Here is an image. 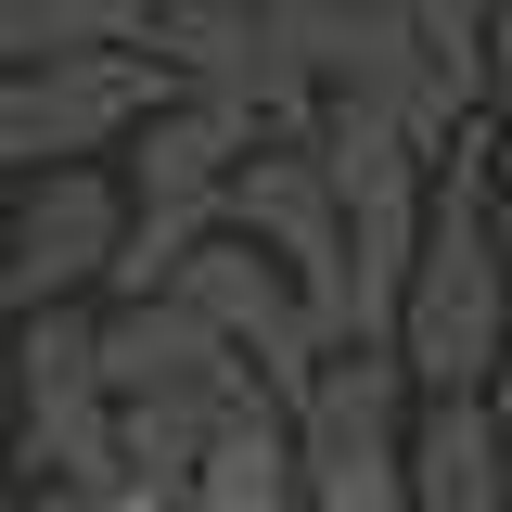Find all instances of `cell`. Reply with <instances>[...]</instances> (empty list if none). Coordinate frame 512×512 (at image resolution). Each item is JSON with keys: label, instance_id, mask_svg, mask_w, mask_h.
<instances>
[{"label": "cell", "instance_id": "obj_1", "mask_svg": "<svg viewBox=\"0 0 512 512\" xmlns=\"http://www.w3.org/2000/svg\"><path fill=\"white\" fill-rule=\"evenodd\" d=\"M512 333V295H500V180H487V141L474 116L448 128L436 180H423V231H410V269H397V308H384V346L410 397H448V384H487Z\"/></svg>", "mask_w": 512, "mask_h": 512}, {"label": "cell", "instance_id": "obj_2", "mask_svg": "<svg viewBox=\"0 0 512 512\" xmlns=\"http://www.w3.org/2000/svg\"><path fill=\"white\" fill-rule=\"evenodd\" d=\"M103 397H116V461L167 487L192 448L218 436L244 397H269V384L231 359V333L205 308H180V295H103Z\"/></svg>", "mask_w": 512, "mask_h": 512}, {"label": "cell", "instance_id": "obj_3", "mask_svg": "<svg viewBox=\"0 0 512 512\" xmlns=\"http://www.w3.org/2000/svg\"><path fill=\"white\" fill-rule=\"evenodd\" d=\"M141 52H154L167 90H205L256 128H308V103H320L308 64L269 26V0H141Z\"/></svg>", "mask_w": 512, "mask_h": 512}, {"label": "cell", "instance_id": "obj_4", "mask_svg": "<svg viewBox=\"0 0 512 512\" xmlns=\"http://www.w3.org/2000/svg\"><path fill=\"white\" fill-rule=\"evenodd\" d=\"M218 218L244 231L256 256H282V282L320 308V333L346 346V231H333V180H320L308 128H256L218 180Z\"/></svg>", "mask_w": 512, "mask_h": 512}, {"label": "cell", "instance_id": "obj_5", "mask_svg": "<svg viewBox=\"0 0 512 512\" xmlns=\"http://www.w3.org/2000/svg\"><path fill=\"white\" fill-rule=\"evenodd\" d=\"M167 77L141 39H103V52H52V64H0V180L26 167H64V154H116V128L154 103Z\"/></svg>", "mask_w": 512, "mask_h": 512}, {"label": "cell", "instance_id": "obj_6", "mask_svg": "<svg viewBox=\"0 0 512 512\" xmlns=\"http://www.w3.org/2000/svg\"><path fill=\"white\" fill-rule=\"evenodd\" d=\"M128 231V192L103 154H64L26 167V192H0V308H39V295H103V256Z\"/></svg>", "mask_w": 512, "mask_h": 512}, {"label": "cell", "instance_id": "obj_7", "mask_svg": "<svg viewBox=\"0 0 512 512\" xmlns=\"http://www.w3.org/2000/svg\"><path fill=\"white\" fill-rule=\"evenodd\" d=\"M167 295L218 320V333H231V359H244L269 397H295V384H308V359L333 346V333H320V308L295 295V282H282V256H256L231 218H218V231H205V244L167 269Z\"/></svg>", "mask_w": 512, "mask_h": 512}, {"label": "cell", "instance_id": "obj_8", "mask_svg": "<svg viewBox=\"0 0 512 512\" xmlns=\"http://www.w3.org/2000/svg\"><path fill=\"white\" fill-rule=\"evenodd\" d=\"M397 474H410V512H512V500H500V436H487L474 384L410 397V423H397Z\"/></svg>", "mask_w": 512, "mask_h": 512}, {"label": "cell", "instance_id": "obj_9", "mask_svg": "<svg viewBox=\"0 0 512 512\" xmlns=\"http://www.w3.org/2000/svg\"><path fill=\"white\" fill-rule=\"evenodd\" d=\"M180 512H295V436H282V397H244L218 436L167 474Z\"/></svg>", "mask_w": 512, "mask_h": 512}, {"label": "cell", "instance_id": "obj_10", "mask_svg": "<svg viewBox=\"0 0 512 512\" xmlns=\"http://www.w3.org/2000/svg\"><path fill=\"white\" fill-rule=\"evenodd\" d=\"M103 39H141V0H0V64L103 52Z\"/></svg>", "mask_w": 512, "mask_h": 512}, {"label": "cell", "instance_id": "obj_11", "mask_svg": "<svg viewBox=\"0 0 512 512\" xmlns=\"http://www.w3.org/2000/svg\"><path fill=\"white\" fill-rule=\"evenodd\" d=\"M397 13H410V39L436 52V77L461 90V103H474V52H487V0H397Z\"/></svg>", "mask_w": 512, "mask_h": 512}, {"label": "cell", "instance_id": "obj_12", "mask_svg": "<svg viewBox=\"0 0 512 512\" xmlns=\"http://www.w3.org/2000/svg\"><path fill=\"white\" fill-rule=\"evenodd\" d=\"M474 410L500 436V500H512V333H500V359H487V384H474Z\"/></svg>", "mask_w": 512, "mask_h": 512}, {"label": "cell", "instance_id": "obj_13", "mask_svg": "<svg viewBox=\"0 0 512 512\" xmlns=\"http://www.w3.org/2000/svg\"><path fill=\"white\" fill-rule=\"evenodd\" d=\"M90 512H180V500H167L154 474H116V487H103V500H90Z\"/></svg>", "mask_w": 512, "mask_h": 512}, {"label": "cell", "instance_id": "obj_14", "mask_svg": "<svg viewBox=\"0 0 512 512\" xmlns=\"http://www.w3.org/2000/svg\"><path fill=\"white\" fill-rule=\"evenodd\" d=\"M0 512H64V500H39V487H13V474H0Z\"/></svg>", "mask_w": 512, "mask_h": 512}, {"label": "cell", "instance_id": "obj_15", "mask_svg": "<svg viewBox=\"0 0 512 512\" xmlns=\"http://www.w3.org/2000/svg\"><path fill=\"white\" fill-rule=\"evenodd\" d=\"M500 295H512V192H500Z\"/></svg>", "mask_w": 512, "mask_h": 512}]
</instances>
